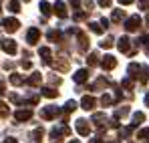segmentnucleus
<instances>
[{"mask_svg":"<svg viewBox=\"0 0 149 143\" xmlns=\"http://www.w3.org/2000/svg\"><path fill=\"white\" fill-rule=\"evenodd\" d=\"M147 22H149V14H147Z\"/></svg>","mask_w":149,"mask_h":143,"instance_id":"nucleus-50","label":"nucleus"},{"mask_svg":"<svg viewBox=\"0 0 149 143\" xmlns=\"http://www.w3.org/2000/svg\"><path fill=\"white\" fill-rule=\"evenodd\" d=\"M61 36H63V32H61V30H50L49 34H47V38H49V40H61Z\"/></svg>","mask_w":149,"mask_h":143,"instance_id":"nucleus-24","label":"nucleus"},{"mask_svg":"<svg viewBox=\"0 0 149 143\" xmlns=\"http://www.w3.org/2000/svg\"><path fill=\"white\" fill-rule=\"evenodd\" d=\"M119 4H125L127 6V4H133V0H119Z\"/></svg>","mask_w":149,"mask_h":143,"instance_id":"nucleus-44","label":"nucleus"},{"mask_svg":"<svg viewBox=\"0 0 149 143\" xmlns=\"http://www.w3.org/2000/svg\"><path fill=\"white\" fill-rule=\"evenodd\" d=\"M0 26H2L6 32H16L18 26H20V22H18L16 18H4V20L0 22Z\"/></svg>","mask_w":149,"mask_h":143,"instance_id":"nucleus-2","label":"nucleus"},{"mask_svg":"<svg viewBox=\"0 0 149 143\" xmlns=\"http://www.w3.org/2000/svg\"><path fill=\"white\" fill-rule=\"evenodd\" d=\"M8 113H10V109H8V105H6L4 101H0V115H2V117H6Z\"/></svg>","mask_w":149,"mask_h":143,"instance_id":"nucleus-28","label":"nucleus"},{"mask_svg":"<svg viewBox=\"0 0 149 143\" xmlns=\"http://www.w3.org/2000/svg\"><path fill=\"white\" fill-rule=\"evenodd\" d=\"M77 133L79 135H83V137H87L89 133H91V127H89V121H85V119H79L77 121Z\"/></svg>","mask_w":149,"mask_h":143,"instance_id":"nucleus-3","label":"nucleus"},{"mask_svg":"<svg viewBox=\"0 0 149 143\" xmlns=\"http://www.w3.org/2000/svg\"><path fill=\"white\" fill-rule=\"evenodd\" d=\"M137 137H139V139H145V137H149V129H141V131L137 133Z\"/></svg>","mask_w":149,"mask_h":143,"instance_id":"nucleus-34","label":"nucleus"},{"mask_svg":"<svg viewBox=\"0 0 149 143\" xmlns=\"http://www.w3.org/2000/svg\"><path fill=\"white\" fill-rule=\"evenodd\" d=\"M101 67H103L105 71H111V69H115V67H117V61H115V57H111V54H105V57L101 59Z\"/></svg>","mask_w":149,"mask_h":143,"instance_id":"nucleus-5","label":"nucleus"},{"mask_svg":"<svg viewBox=\"0 0 149 143\" xmlns=\"http://www.w3.org/2000/svg\"><path fill=\"white\" fill-rule=\"evenodd\" d=\"M4 93H6V83L0 81V95H4Z\"/></svg>","mask_w":149,"mask_h":143,"instance_id":"nucleus-41","label":"nucleus"},{"mask_svg":"<svg viewBox=\"0 0 149 143\" xmlns=\"http://www.w3.org/2000/svg\"><path fill=\"white\" fill-rule=\"evenodd\" d=\"M52 8H54V12H56V16H58V18H65V16L69 14V12H67V4H65L63 0H56Z\"/></svg>","mask_w":149,"mask_h":143,"instance_id":"nucleus-7","label":"nucleus"},{"mask_svg":"<svg viewBox=\"0 0 149 143\" xmlns=\"http://www.w3.org/2000/svg\"><path fill=\"white\" fill-rule=\"evenodd\" d=\"M0 47H2L4 52H8V54H16V50H18L16 43H14L12 38H2V40H0Z\"/></svg>","mask_w":149,"mask_h":143,"instance_id":"nucleus-1","label":"nucleus"},{"mask_svg":"<svg viewBox=\"0 0 149 143\" xmlns=\"http://www.w3.org/2000/svg\"><path fill=\"white\" fill-rule=\"evenodd\" d=\"M52 65H54L58 71H67V69H69V63H67V61H56V63H52Z\"/></svg>","mask_w":149,"mask_h":143,"instance_id":"nucleus-26","label":"nucleus"},{"mask_svg":"<svg viewBox=\"0 0 149 143\" xmlns=\"http://www.w3.org/2000/svg\"><path fill=\"white\" fill-rule=\"evenodd\" d=\"M139 26H141V18H139L137 14H135V16H131V18H129V20L125 22V28H127L129 32H135V30H137Z\"/></svg>","mask_w":149,"mask_h":143,"instance_id":"nucleus-6","label":"nucleus"},{"mask_svg":"<svg viewBox=\"0 0 149 143\" xmlns=\"http://www.w3.org/2000/svg\"><path fill=\"white\" fill-rule=\"evenodd\" d=\"M71 143H79V141H74V139H73V141H71Z\"/></svg>","mask_w":149,"mask_h":143,"instance_id":"nucleus-49","label":"nucleus"},{"mask_svg":"<svg viewBox=\"0 0 149 143\" xmlns=\"http://www.w3.org/2000/svg\"><path fill=\"white\" fill-rule=\"evenodd\" d=\"M87 63H89L91 67H95V65H99V63H101V57H99V52H97V50H93V52L89 54V59H87Z\"/></svg>","mask_w":149,"mask_h":143,"instance_id":"nucleus-18","label":"nucleus"},{"mask_svg":"<svg viewBox=\"0 0 149 143\" xmlns=\"http://www.w3.org/2000/svg\"><path fill=\"white\" fill-rule=\"evenodd\" d=\"M26 83L32 85V87H38V85L42 83V75H40V73H32V75L26 79Z\"/></svg>","mask_w":149,"mask_h":143,"instance_id":"nucleus-14","label":"nucleus"},{"mask_svg":"<svg viewBox=\"0 0 149 143\" xmlns=\"http://www.w3.org/2000/svg\"><path fill=\"white\" fill-rule=\"evenodd\" d=\"M26 38H28V43H30V45L38 43V38H40V30H38V28H30V30L26 32Z\"/></svg>","mask_w":149,"mask_h":143,"instance_id":"nucleus-12","label":"nucleus"},{"mask_svg":"<svg viewBox=\"0 0 149 143\" xmlns=\"http://www.w3.org/2000/svg\"><path fill=\"white\" fill-rule=\"evenodd\" d=\"M74 109H77V103H74V101H67V105H65V111H67V113H73Z\"/></svg>","mask_w":149,"mask_h":143,"instance_id":"nucleus-30","label":"nucleus"},{"mask_svg":"<svg viewBox=\"0 0 149 143\" xmlns=\"http://www.w3.org/2000/svg\"><path fill=\"white\" fill-rule=\"evenodd\" d=\"M89 26H91V30H93L95 34H103V28H101V26H99L97 22H91Z\"/></svg>","mask_w":149,"mask_h":143,"instance_id":"nucleus-32","label":"nucleus"},{"mask_svg":"<svg viewBox=\"0 0 149 143\" xmlns=\"http://www.w3.org/2000/svg\"><path fill=\"white\" fill-rule=\"evenodd\" d=\"M145 105H147V107H149V93H147V95H145Z\"/></svg>","mask_w":149,"mask_h":143,"instance_id":"nucleus-47","label":"nucleus"},{"mask_svg":"<svg viewBox=\"0 0 149 143\" xmlns=\"http://www.w3.org/2000/svg\"><path fill=\"white\" fill-rule=\"evenodd\" d=\"M85 6L87 8H93V0H85Z\"/></svg>","mask_w":149,"mask_h":143,"instance_id":"nucleus-43","label":"nucleus"},{"mask_svg":"<svg viewBox=\"0 0 149 143\" xmlns=\"http://www.w3.org/2000/svg\"><path fill=\"white\" fill-rule=\"evenodd\" d=\"M74 83H87V79H89V71L87 69H79V71L74 73Z\"/></svg>","mask_w":149,"mask_h":143,"instance_id":"nucleus-13","label":"nucleus"},{"mask_svg":"<svg viewBox=\"0 0 149 143\" xmlns=\"http://www.w3.org/2000/svg\"><path fill=\"white\" fill-rule=\"evenodd\" d=\"M101 47H103V48H111V47H113V38H105V40L101 43Z\"/></svg>","mask_w":149,"mask_h":143,"instance_id":"nucleus-33","label":"nucleus"},{"mask_svg":"<svg viewBox=\"0 0 149 143\" xmlns=\"http://www.w3.org/2000/svg\"><path fill=\"white\" fill-rule=\"evenodd\" d=\"M111 103H113L111 95H103V97H101V105H103V107H109Z\"/></svg>","mask_w":149,"mask_h":143,"instance_id":"nucleus-29","label":"nucleus"},{"mask_svg":"<svg viewBox=\"0 0 149 143\" xmlns=\"http://www.w3.org/2000/svg\"><path fill=\"white\" fill-rule=\"evenodd\" d=\"M50 141L52 143H61V131H52V133H50Z\"/></svg>","mask_w":149,"mask_h":143,"instance_id":"nucleus-31","label":"nucleus"},{"mask_svg":"<svg viewBox=\"0 0 149 143\" xmlns=\"http://www.w3.org/2000/svg\"><path fill=\"white\" fill-rule=\"evenodd\" d=\"M77 40H79V48H81V52H87V50H89V38H87L85 32H79V34H77Z\"/></svg>","mask_w":149,"mask_h":143,"instance_id":"nucleus-9","label":"nucleus"},{"mask_svg":"<svg viewBox=\"0 0 149 143\" xmlns=\"http://www.w3.org/2000/svg\"><path fill=\"white\" fill-rule=\"evenodd\" d=\"M63 113V109L61 107H47V109H42V119H54L56 115H61Z\"/></svg>","mask_w":149,"mask_h":143,"instance_id":"nucleus-4","label":"nucleus"},{"mask_svg":"<svg viewBox=\"0 0 149 143\" xmlns=\"http://www.w3.org/2000/svg\"><path fill=\"white\" fill-rule=\"evenodd\" d=\"M10 83H12V85H22V77L14 73V75H10Z\"/></svg>","mask_w":149,"mask_h":143,"instance_id":"nucleus-27","label":"nucleus"},{"mask_svg":"<svg viewBox=\"0 0 149 143\" xmlns=\"http://www.w3.org/2000/svg\"><path fill=\"white\" fill-rule=\"evenodd\" d=\"M91 143H103L101 139H91Z\"/></svg>","mask_w":149,"mask_h":143,"instance_id":"nucleus-48","label":"nucleus"},{"mask_svg":"<svg viewBox=\"0 0 149 143\" xmlns=\"http://www.w3.org/2000/svg\"><path fill=\"white\" fill-rule=\"evenodd\" d=\"M42 95L49 97V99H56V97H58V91H54V89H50V87H45V89H42Z\"/></svg>","mask_w":149,"mask_h":143,"instance_id":"nucleus-21","label":"nucleus"},{"mask_svg":"<svg viewBox=\"0 0 149 143\" xmlns=\"http://www.w3.org/2000/svg\"><path fill=\"white\" fill-rule=\"evenodd\" d=\"M4 143H16V139H14V137H8V139H6Z\"/></svg>","mask_w":149,"mask_h":143,"instance_id":"nucleus-45","label":"nucleus"},{"mask_svg":"<svg viewBox=\"0 0 149 143\" xmlns=\"http://www.w3.org/2000/svg\"><path fill=\"white\" fill-rule=\"evenodd\" d=\"M93 121L97 123L101 127V131H105V121H107V117L103 115V113H97V115H93Z\"/></svg>","mask_w":149,"mask_h":143,"instance_id":"nucleus-19","label":"nucleus"},{"mask_svg":"<svg viewBox=\"0 0 149 143\" xmlns=\"http://www.w3.org/2000/svg\"><path fill=\"white\" fill-rule=\"evenodd\" d=\"M117 47H119V50H121V52H129V48H131V40H129V36H123V38H119Z\"/></svg>","mask_w":149,"mask_h":143,"instance_id":"nucleus-16","label":"nucleus"},{"mask_svg":"<svg viewBox=\"0 0 149 143\" xmlns=\"http://www.w3.org/2000/svg\"><path fill=\"white\" fill-rule=\"evenodd\" d=\"M40 137H42V129H34V133L30 135V143H40L42 141Z\"/></svg>","mask_w":149,"mask_h":143,"instance_id":"nucleus-20","label":"nucleus"},{"mask_svg":"<svg viewBox=\"0 0 149 143\" xmlns=\"http://www.w3.org/2000/svg\"><path fill=\"white\" fill-rule=\"evenodd\" d=\"M74 20H85V14L83 12H74Z\"/></svg>","mask_w":149,"mask_h":143,"instance_id":"nucleus-40","label":"nucleus"},{"mask_svg":"<svg viewBox=\"0 0 149 143\" xmlns=\"http://www.w3.org/2000/svg\"><path fill=\"white\" fill-rule=\"evenodd\" d=\"M101 28H103V30L109 28V20H107V18H101Z\"/></svg>","mask_w":149,"mask_h":143,"instance_id":"nucleus-39","label":"nucleus"},{"mask_svg":"<svg viewBox=\"0 0 149 143\" xmlns=\"http://www.w3.org/2000/svg\"><path fill=\"white\" fill-rule=\"evenodd\" d=\"M95 105H97V101H95V97L87 95V97H83V99H81V107H83V109H87V111H91V109H93Z\"/></svg>","mask_w":149,"mask_h":143,"instance_id":"nucleus-10","label":"nucleus"},{"mask_svg":"<svg viewBox=\"0 0 149 143\" xmlns=\"http://www.w3.org/2000/svg\"><path fill=\"white\" fill-rule=\"evenodd\" d=\"M147 143H149V141H147Z\"/></svg>","mask_w":149,"mask_h":143,"instance_id":"nucleus-52","label":"nucleus"},{"mask_svg":"<svg viewBox=\"0 0 149 143\" xmlns=\"http://www.w3.org/2000/svg\"><path fill=\"white\" fill-rule=\"evenodd\" d=\"M71 4H73V6H79V4H81V0H71Z\"/></svg>","mask_w":149,"mask_h":143,"instance_id":"nucleus-46","label":"nucleus"},{"mask_svg":"<svg viewBox=\"0 0 149 143\" xmlns=\"http://www.w3.org/2000/svg\"><path fill=\"white\" fill-rule=\"evenodd\" d=\"M0 12H2V6H0Z\"/></svg>","mask_w":149,"mask_h":143,"instance_id":"nucleus-51","label":"nucleus"},{"mask_svg":"<svg viewBox=\"0 0 149 143\" xmlns=\"http://www.w3.org/2000/svg\"><path fill=\"white\" fill-rule=\"evenodd\" d=\"M32 65H30V61H22V69H30Z\"/></svg>","mask_w":149,"mask_h":143,"instance_id":"nucleus-42","label":"nucleus"},{"mask_svg":"<svg viewBox=\"0 0 149 143\" xmlns=\"http://www.w3.org/2000/svg\"><path fill=\"white\" fill-rule=\"evenodd\" d=\"M109 127H113V129H117V127H119V119H117V117H113V119H109Z\"/></svg>","mask_w":149,"mask_h":143,"instance_id":"nucleus-35","label":"nucleus"},{"mask_svg":"<svg viewBox=\"0 0 149 143\" xmlns=\"http://www.w3.org/2000/svg\"><path fill=\"white\" fill-rule=\"evenodd\" d=\"M139 8H141V10H147L149 8V0H139Z\"/></svg>","mask_w":149,"mask_h":143,"instance_id":"nucleus-37","label":"nucleus"},{"mask_svg":"<svg viewBox=\"0 0 149 143\" xmlns=\"http://www.w3.org/2000/svg\"><path fill=\"white\" fill-rule=\"evenodd\" d=\"M127 71H129V77H131V79H137V77H141V67H139L137 63H131Z\"/></svg>","mask_w":149,"mask_h":143,"instance_id":"nucleus-15","label":"nucleus"},{"mask_svg":"<svg viewBox=\"0 0 149 143\" xmlns=\"http://www.w3.org/2000/svg\"><path fill=\"white\" fill-rule=\"evenodd\" d=\"M30 117H32L30 109H18V111H14V119L16 121H28Z\"/></svg>","mask_w":149,"mask_h":143,"instance_id":"nucleus-8","label":"nucleus"},{"mask_svg":"<svg viewBox=\"0 0 149 143\" xmlns=\"http://www.w3.org/2000/svg\"><path fill=\"white\" fill-rule=\"evenodd\" d=\"M143 121H145V115H143V113H135V115H133V123H131V125H133V127H137V125H141Z\"/></svg>","mask_w":149,"mask_h":143,"instance_id":"nucleus-22","label":"nucleus"},{"mask_svg":"<svg viewBox=\"0 0 149 143\" xmlns=\"http://www.w3.org/2000/svg\"><path fill=\"white\" fill-rule=\"evenodd\" d=\"M38 54L42 57V61H45V65H52V52H50V48L49 47H40L38 48Z\"/></svg>","mask_w":149,"mask_h":143,"instance_id":"nucleus-11","label":"nucleus"},{"mask_svg":"<svg viewBox=\"0 0 149 143\" xmlns=\"http://www.w3.org/2000/svg\"><path fill=\"white\" fill-rule=\"evenodd\" d=\"M97 2H99V4L103 6V8H107V6H111V0H97Z\"/></svg>","mask_w":149,"mask_h":143,"instance_id":"nucleus-38","label":"nucleus"},{"mask_svg":"<svg viewBox=\"0 0 149 143\" xmlns=\"http://www.w3.org/2000/svg\"><path fill=\"white\" fill-rule=\"evenodd\" d=\"M123 87H125V89H131V87H133V81H131L129 77H127V79H123Z\"/></svg>","mask_w":149,"mask_h":143,"instance_id":"nucleus-36","label":"nucleus"},{"mask_svg":"<svg viewBox=\"0 0 149 143\" xmlns=\"http://www.w3.org/2000/svg\"><path fill=\"white\" fill-rule=\"evenodd\" d=\"M123 16H125L123 10H115V12L111 14V20H113V22H119V20H123Z\"/></svg>","mask_w":149,"mask_h":143,"instance_id":"nucleus-25","label":"nucleus"},{"mask_svg":"<svg viewBox=\"0 0 149 143\" xmlns=\"http://www.w3.org/2000/svg\"><path fill=\"white\" fill-rule=\"evenodd\" d=\"M8 10L10 12H20V2L18 0H10L8 2Z\"/></svg>","mask_w":149,"mask_h":143,"instance_id":"nucleus-23","label":"nucleus"},{"mask_svg":"<svg viewBox=\"0 0 149 143\" xmlns=\"http://www.w3.org/2000/svg\"><path fill=\"white\" fill-rule=\"evenodd\" d=\"M38 8H40V12H42L45 16H50V14H52V4H49L47 0H42V2L38 4Z\"/></svg>","mask_w":149,"mask_h":143,"instance_id":"nucleus-17","label":"nucleus"}]
</instances>
